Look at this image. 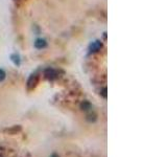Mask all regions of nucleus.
Returning <instances> with one entry per match:
<instances>
[{"mask_svg":"<svg viewBox=\"0 0 167 157\" xmlns=\"http://www.w3.org/2000/svg\"><path fill=\"white\" fill-rule=\"evenodd\" d=\"M45 76H46L47 78H50V80H52V78H56V72L54 70V69L48 68V69H46V70H45Z\"/></svg>","mask_w":167,"mask_h":157,"instance_id":"f257e3e1","label":"nucleus"},{"mask_svg":"<svg viewBox=\"0 0 167 157\" xmlns=\"http://www.w3.org/2000/svg\"><path fill=\"white\" fill-rule=\"evenodd\" d=\"M37 83V76L36 74H32V76L29 78L28 82H27V86H28V88L30 89L32 86H35Z\"/></svg>","mask_w":167,"mask_h":157,"instance_id":"f03ea898","label":"nucleus"},{"mask_svg":"<svg viewBox=\"0 0 167 157\" xmlns=\"http://www.w3.org/2000/svg\"><path fill=\"white\" fill-rule=\"evenodd\" d=\"M91 50L92 52H98L100 48H101V43H100L99 41H95L94 43H92V45H91Z\"/></svg>","mask_w":167,"mask_h":157,"instance_id":"7ed1b4c3","label":"nucleus"},{"mask_svg":"<svg viewBox=\"0 0 167 157\" xmlns=\"http://www.w3.org/2000/svg\"><path fill=\"white\" fill-rule=\"evenodd\" d=\"M35 45H36L37 48H44V47L46 46V42H45V40H42V39H39V40H37L36 43H35Z\"/></svg>","mask_w":167,"mask_h":157,"instance_id":"20e7f679","label":"nucleus"},{"mask_svg":"<svg viewBox=\"0 0 167 157\" xmlns=\"http://www.w3.org/2000/svg\"><path fill=\"white\" fill-rule=\"evenodd\" d=\"M90 107H91V105H90L88 102H84V103L82 104V108L84 109V110H88V109H90Z\"/></svg>","mask_w":167,"mask_h":157,"instance_id":"39448f33","label":"nucleus"},{"mask_svg":"<svg viewBox=\"0 0 167 157\" xmlns=\"http://www.w3.org/2000/svg\"><path fill=\"white\" fill-rule=\"evenodd\" d=\"M4 78H5V72L0 69V82L3 81V80H4Z\"/></svg>","mask_w":167,"mask_h":157,"instance_id":"423d86ee","label":"nucleus"},{"mask_svg":"<svg viewBox=\"0 0 167 157\" xmlns=\"http://www.w3.org/2000/svg\"><path fill=\"white\" fill-rule=\"evenodd\" d=\"M106 92H107V89L104 88V90H102V95H104V98H107V93H106Z\"/></svg>","mask_w":167,"mask_h":157,"instance_id":"0eeeda50","label":"nucleus"},{"mask_svg":"<svg viewBox=\"0 0 167 157\" xmlns=\"http://www.w3.org/2000/svg\"><path fill=\"white\" fill-rule=\"evenodd\" d=\"M51 157H58V156L56 154H52V155H51Z\"/></svg>","mask_w":167,"mask_h":157,"instance_id":"6e6552de","label":"nucleus"}]
</instances>
